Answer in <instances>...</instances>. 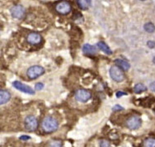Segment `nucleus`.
<instances>
[{
  "mask_svg": "<svg viewBox=\"0 0 155 147\" xmlns=\"http://www.w3.org/2000/svg\"><path fill=\"white\" fill-rule=\"evenodd\" d=\"M41 127L45 133H54L58 129L59 123L55 118H52L51 116H48V117H45L42 121Z\"/></svg>",
  "mask_w": 155,
  "mask_h": 147,
  "instance_id": "nucleus-1",
  "label": "nucleus"
},
{
  "mask_svg": "<svg viewBox=\"0 0 155 147\" xmlns=\"http://www.w3.org/2000/svg\"><path fill=\"white\" fill-rule=\"evenodd\" d=\"M11 14H12V18L21 19L25 15V9L21 5H16L11 8Z\"/></svg>",
  "mask_w": 155,
  "mask_h": 147,
  "instance_id": "nucleus-9",
  "label": "nucleus"
},
{
  "mask_svg": "<svg viewBox=\"0 0 155 147\" xmlns=\"http://www.w3.org/2000/svg\"><path fill=\"white\" fill-rule=\"evenodd\" d=\"M100 147H110V142L107 140H102L100 141Z\"/></svg>",
  "mask_w": 155,
  "mask_h": 147,
  "instance_id": "nucleus-20",
  "label": "nucleus"
},
{
  "mask_svg": "<svg viewBox=\"0 0 155 147\" xmlns=\"http://www.w3.org/2000/svg\"><path fill=\"white\" fill-rule=\"evenodd\" d=\"M24 126L25 128L28 132H34L36 131L37 126H38V121L37 118L33 116V115H29L24 120Z\"/></svg>",
  "mask_w": 155,
  "mask_h": 147,
  "instance_id": "nucleus-3",
  "label": "nucleus"
},
{
  "mask_svg": "<svg viewBox=\"0 0 155 147\" xmlns=\"http://www.w3.org/2000/svg\"><path fill=\"white\" fill-rule=\"evenodd\" d=\"M45 72V69L42 68L41 66H38V65H35L31 67L27 72V77L30 79H36L41 76H42Z\"/></svg>",
  "mask_w": 155,
  "mask_h": 147,
  "instance_id": "nucleus-2",
  "label": "nucleus"
},
{
  "mask_svg": "<svg viewBox=\"0 0 155 147\" xmlns=\"http://www.w3.org/2000/svg\"><path fill=\"white\" fill-rule=\"evenodd\" d=\"M12 85L15 87L17 90L21 91V92H24L26 94H35V91L31 87H30L29 85H26V84H23V83L20 82L18 81H15L12 82Z\"/></svg>",
  "mask_w": 155,
  "mask_h": 147,
  "instance_id": "nucleus-8",
  "label": "nucleus"
},
{
  "mask_svg": "<svg viewBox=\"0 0 155 147\" xmlns=\"http://www.w3.org/2000/svg\"><path fill=\"white\" fill-rule=\"evenodd\" d=\"M31 137L29 136H21V137H20V140H21V141H28V140H30Z\"/></svg>",
  "mask_w": 155,
  "mask_h": 147,
  "instance_id": "nucleus-23",
  "label": "nucleus"
},
{
  "mask_svg": "<svg viewBox=\"0 0 155 147\" xmlns=\"http://www.w3.org/2000/svg\"><path fill=\"white\" fill-rule=\"evenodd\" d=\"M92 97V94L89 91L87 90H84V89H80V90H78L76 92H75V99L79 101V102H82V103H84V102H87V100H89Z\"/></svg>",
  "mask_w": 155,
  "mask_h": 147,
  "instance_id": "nucleus-5",
  "label": "nucleus"
},
{
  "mask_svg": "<svg viewBox=\"0 0 155 147\" xmlns=\"http://www.w3.org/2000/svg\"><path fill=\"white\" fill-rule=\"evenodd\" d=\"M55 10L60 14L66 15L71 11V6L67 1H61L59 3H57V5L55 6Z\"/></svg>",
  "mask_w": 155,
  "mask_h": 147,
  "instance_id": "nucleus-6",
  "label": "nucleus"
},
{
  "mask_svg": "<svg viewBox=\"0 0 155 147\" xmlns=\"http://www.w3.org/2000/svg\"><path fill=\"white\" fill-rule=\"evenodd\" d=\"M147 90L146 86L143 84H141V83H139L137 85H135L134 88V92L136 93V94H140V93H142L143 91H145Z\"/></svg>",
  "mask_w": 155,
  "mask_h": 147,
  "instance_id": "nucleus-16",
  "label": "nucleus"
},
{
  "mask_svg": "<svg viewBox=\"0 0 155 147\" xmlns=\"http://www.w3.org/2000/svg\"><path fill=\"white\" fill-rule=\"evenodd\" d=\"M153 63H154V64H155V57H154V58H153Z\"/></svg>",
  "mask_w": 155,
  "mask_h": 147,
  "instance_id": "nucleus-27",
  "label": "nucleus"
},
{
  "mask_svg": "<svg viewBox=\"0 0 155 147\" xmlns=\"http://www.w3.org/2000/svg\"><path fill=\"white\" fill-rule=\"evenodd\" d=\"M89 0H78V4L80 7L81 9L86 10L89 6Z\"/></svg>",
  "mask_w": 155,
  "mask_h": 147,
  "instance_id": "nucleus-17",
  "label": "nucleus"
},
{
  "mask_svg": "<svg viewBox=\"0 0 155 147\" xmlns=\"http://www.w3.org/2000/svg\"><path fill=\"white\" fill-rule=\"evenodd\" d=\"M11 99V94L8 91L0 90V105L5 104Z\"/></svg>",
  "mask_w": 155,
  "mask_h": 147,
  "instance_id": "nucleus-12",
  "label": "nucleus"
},
{
  "mask_svg": "<svg viewBox=\"0 0 155 147\" xmlns=\"http://www.w3.org/2000/svg\"><path fill=\"white\" fill-rule=\"evenodd\" d=\"M149 87H150V90L152 91H153V92H155V81H153V82H152L151 84H150V85H149Z\"/></svg>",
  "mask_w": 155,
  "mask_h": 147,
  "instance_id": "nucleus-25",
  "label": "nucleus"
},
{
  "mask_svg": "<svg viewBox=\"0 0 155 147\" xmlns=\"http://www.w3.org/2000/svg\"><path fill=\"white\" fill-rule=\"evenodd\" d=\"M143 28H144V30H146L147 32H149V33L154 32V30H155L154 25H153V23H151V22H148V23L145 24V25H144V27H143Z\"/></svg>",
  "mask_w": 155,
  "mask_h": 147,
  "instance_id": "nucleus-18",
  "label": "nucleus"
},
{
  "mask_svg": "<svg viewBox=\"0 0 155 147\" xmlns=\"http://www.w3.org/2000/svg\"><path fill=\"white\" fill-rule=\"evenodd\" d=\"M35 86H36V90H37V91H41V90H42L43 87H44V85H43L42 83L39 82V83H36Z\"/></svg>",
  "mask_w": 155,
  "mask_h": 147,
  "instance_id": "nucleus-21",
  "label": "nucleus"
},
{
  "mask_svg": "<svg viewBox=\"0 0 155 147\" xmlns=\"http://www.w3.org/2000/svg\"><path fill=\"white\" fill-rule=\"evenodd\" d=\"M83 52L86 55H95L97 53V50L95 46H93L92 44H85L83 46Z\"/></svg>",
  "mask_w": 155,
  "mask_h": 147,
  "instance_id": "nucleus-11",
  "label": "nucleus"
},
{
  "mask_svg": "<svg viewBox=\"0 0 155 147\" xmlns=\"http://www.w3.org/2000/svg\"><path fill=\"white\" fill-rule=\"evenodd\" d=\"M109 73H110V77H111V79L114 80L115 81H117V82L122 81L125 78L123 71L120 68H118L117 66L111 67L110 71H109Z\"/></svg>",
  "mask_w": 155,
  "mask_h": 147,
  "instance_id": "nucleus-4",
  "label": "nucleus"
},
{
  "mask_svg": "<svg viewBox=\"0 0 155 147\" xmlns=\"http://www.w3.org/2000/svg\"><path fill=\"white\" fill-rule=\"evenodd\" d=\"M97 48H99V50H101V51H103L105 53H107L108 55H110V54H112V51L110 50L109 46H108L107 44L104 43V42L100 41L97 43Z\"/></svg>",
  "mask_w": 155,
  "mask_h": 147,
  "instance_id": "nucleus-14",
  "label": "nucleus"
},
{
  "mask_svg": "<svg viewBox=\"0 0 155 147\" xmlns=\"http://www.w3.org/2000/svg\"><path fill=\"white\" fill-rule=\"evenodd\" d=\"M49 147H64L63 146L62 142L60 141H57V140H54L51 141L49 143Z\"/></svg>",
  "mask_w": 155,
  "mask_h": 147,
  "instance_id": "nucleus-19",
  "label": "nucleus"
},
{
  "mask_svg": "<svg viewBox=\"0 0 155 147\" xmlns=\"http://www.w3.org/2000/svg\"><path fill=\"white\" fill-rule=\"evenodd\" d=\"M141 124H142V121L137 116H132L126 121V126L130 130L138 129L141 126Z\"/></svg>",
  "mask_w": 155,
  "mask_h": 147,
  "instance_id": "nucleus-7",
  "label": "nucleus"
},
{
  "mask_svg": "<svg viewBox=\"0 0 155 147\" xmlns=\"http://www.w3.org/2000/svg\"><path fill=\"white\" fill-rule=\"evenodd\" d=\"M126 93L125 92H121V91H118L117 93H116V97H120V96H122V95H125Z\"/></svg>",
  "mask_w": 155,
  "mask_h": 147,
  "instance_id": "nucleus-24",
  "label": "nucleus"
},
{
  "mask_svg": "<svg viewBox=\"0 0 155 147\" xmlns=\"http://www.w3.org/2000/svg\"><path fill=\"white\" fill-rule=\"evenodd\" d=\"M141 1H145V0H141Z\"/></svg>",
  "mask_w": 155,
  "mask_h": 147,
  "instance_id": "nucleus-28",
  "label": "nucleus"
},
{
  "mask_svg": "<svg viewBox=\"0 0 155 147\" xmlns=\"http://www.w3.org/2000/svg\"><path fill=\"white\" fill-rule=\"evenodd\" d=\"M115 62H116V66L120 68L121 70L128 71L130 68V64L127 61L123 60V59H116Z\"/></svg>",
  "mask_w": 155,
  "mask_h": 147,
  "instance_id": "nucleus-13",
  "label": "nucleus"
},
{
  "mask_svg": "<svg viewBox=\"0 0 155 147\" xmlns=\"http://www.w3.org/2000/svg\"><path fill=\"white\" fill-rule=\"evenodd\" d=\"M147 44H148V46H149L150 49H153V48L155 47V42L152 41V40H149V41H148Z\"/></svg>",
  "mask_w": 155,
  "mask_h": 147,
  "instance_id": "nucleus-22",
  "label": "nucleus"
},
{
  "mask_svg": "<svg viewBox=\"0 0 155 147\" xmlns=\"http://www.w3.org/2000/svg\"><path fill=\"white\" fill-rule=\"evenodd\" d=\"M143 147H155V138L149 137L144 140L143 143Z\"/></svg>",
  "mask_w": 155,
  "mask_h": 147,
  "instance_id": "nucleus-15",
  "label": "nucleus"
},
{
  "mask_svg": "<svg viewBox=\"0 0 155 147\" xmlns=\"http://www.w3.org/2000/svg\"><path fill=\"white\" fill-rule=\"evenodd\" d=\"M123 108L122 107H120V105H116L113 108V110H122Z\"/></svg>",
  "mask_w": 155,
  "mask_h": 147,
  "instance_id": "nucleus-26",
  "label": "nucleus"
},
{
  "mask_svg": "<svg viewBox=\"0 0 155 147\" xmlns=\"http://www.w3.org/2000/svg\"><path fill=\"white\" fill-rule=\"evenodd\" d=\"M41 35H39L37 33H30L29 35H27V42L31 44H33V45H36V44H39L41 42Z\"/></svg>",
  "mask_w": 155,
  "mask_h": 147,
  "instance_id": "nucleus-10",
  "label": "nucleus"
}]
</instances>
